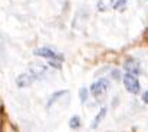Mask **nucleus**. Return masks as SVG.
<instances>
[{"label":"nucleus","instance_id":"nucleus-2","mask_svg":"<svg viewBox=\"0 0 148 132\" xmlns=\"http://www.w3.org/2000/svg\"><path fill=\"white\" fill-rule=\"evenodd\" d=\"M108 81L106 79H99L95 83L91 85V93L95 96V98H101L102 95H105L108 92Z\"/></svg>","mask_w":148,"mask_h":132},{"label":"nucleus","instance_id":"nucleus-3","mask_svg":"<svg viewBox=\"0 0 148 132\" xmlns=\"http://www.w3.org/2000/svg\"><path fill=\"white\" fill-rule=\"evenodd\" d=\"M35 55L39 56V57H45V59H49V60H62L63 56L60 55H56L53 50H50L49 47H40V49H36L35 50Z\"/></svg>","mask_w":148,"mask_h":132},{"label":"nucleus","instance_id":"nucleus-9","mask_svg":"<svg viewBox=\"0 0 148 132\" xmlns=\"http://www.w3.org/2000/svg\"><path fill=\"white\" fill-rule=\"evenodd\" d=\"M63 93H66V92H65V90H60V92L55 93V95H53V96H52V98L49 99V102H48V106H50V105H52V103H53V102H55V101H56V99H58L59 96H62Z\"/></svg>","mask_w":148,"mask_h":132},{"label":"nucleus","instance_id":"nucleus-8","mask_svg":"<svg viewBox=\"0 0 148 132\" xmlns=\"http://www.w3.org/2000/svg\"><path fill=\"white\" fill-rule=\"evenodd\" d=\"M79 98H81V102L82 103H85L86 102V99H88V89L86 88H82L79 90Z\"/></svg>","mask_w":148,"mask_h":132},{"label":"nucleus","instance_id":"nucleus-6","mask_svg":"<svg viewBox=\"0 0 148 132\" xmlns=\"http://www.w3.org/2000/svg\"><path fill=\"white\" fill-rule=\"evenodd\" d=\"M105 114H106V108H102L101 111L98 112V115H97V118L94 119V122H92V128L95 129V128H98L99 122L103 119V116H105Z\"/></svg>","mask_w":148,"mask_h":132},{"label":"nucleus","instance_id":"nucleus-1","mask_svg":"<svg viewBox=\"0 0 148 132\" xmlns=\"http://www.w3.org/2000/svg\"><path fill=\"white\" fill-rule=\"evenodd\" d=\"M124 85H125V88L128 92H131V93H138L140 92V82H138V79L135 78V75H132V73H125L124 75Z\"/></svg>","mask_w":148,"mask_h":132},{"label":"nucleus","instance_id":"nucleus-5","mask_svg":"<svg viewBox=\"0 0 148 132\" xmlns=\"http://www.w3.org/2000/svg\"><path fill=\"white\" fill-rule=\"evenodd\" d=\"M33 79H35V76H33L32 73H25V75H20V76L17 78L16 83H17V86L25 88V86H29V85L33 82Z\"/></svg>","mask_w":148,"mask_h":132},{"label":"nucleus","instance_id":"nucleus-4","mask_svg":"<svg viewBox=\"0 0 148 132\" xmlns=\"http://www.w3.org/2000/svg\"><path fill=\"white\" fill-rule=\"evenodd\" d=\"M124 68H125L127 73H132V75H135V73L138 75V73H140V63H138V60H135L134 57H130V59L125 62Z\"/></svg>","mask_w":148,"mask_h":132},{"label":"nucleus","instance_id":"nucleus-7","mask_svg":"<svg viewBox=\"0 0 148 132\" xmlns=\"http://www.w3.org/2000/svg\"><path fill=\"white\" fill-rule=\"evenodd\" d=\"M69 127H71L72 129H78V128L81 127V119H79V116H72L71 121H69Z\"/></svg>","mask_w":148,"mask_h":132},{"label":"nucleus","instance_id":"nucleus-11","mask_svg":"<svg viewBox=\"0 0 148 132\" xmlns=\"http://www.w3.org/2000/svg\"><path fill=\"white\" fill-rule=\"evenodd\" d=\"M143 101H144L145 103H148V90L144 93V95H143Z\"/></svg>","mask_w":148,"mask_h":132},{"label":"nucleus","instance_id":"nucleus-10","mask_svg":"<svg viewBox=\"0 0 148 132\" xmlns=\"http://www.w3.org/2000/svg\"><path fill=\"white\" fill-rule=\"evenodd\" d=\"M49 63H50V66H53V68H58V69H60V60H50Z\"/></svg>","mask_w":148,"mask_h":132}]
</instances>
